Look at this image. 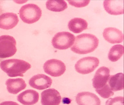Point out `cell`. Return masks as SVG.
<instances>
[{
	"instance_id": "6da1fadb",
	"label": "cell",
	"mask_w": 124,
	"mask_h": 105,
	"mask_svg": "<svg viewBox=\"0 0 124 105\" xmlns=\"http://www.w3.org/2000/svg\"><path fill=\"white\" fill-rule=\"evenodd\" d=\"M74 44L71 47L73 52L85 54L93 52L98 46L99 40L95 35L82 34L76 36Z\"/></svg>"
},
{
	"instance_id": "7a4b0ae2",
	"label": "cell",
	"mask_w": 124,
	"mask_h": 105,
	"mask_svg": "<svg viewBox=\"0 0 124 105\" xmlns=\"http://www.w3.org/2000/svg\"><path fill=\"white\" fill-rule=\"evenodd\" d=\"M0 67L10 77H23L24 74L31 68V66L25 61L12 59L2 61L0 63Z\"/></svg>"
},
{
	"instance_id": "3957f363",
	"label": "cell",
	"mask_w": 124,
	"mask_h": 105,
	"mask_svg": "<svg viewBox=\"0 0 124 105\" xmlns=\"http://www.w3.org/2000/svg\"><path fill=\"white\" fill-rule=\"evenodd\" d=\"M19 15L22 20L27 24H32L39 20L42 11L38 6L34 4H28L20 9Z\"/></svg>"
},
{
	"instance_id": "277c9868",
	"label": "cell",
	"mask_w": 124,
	"mask_h": 105,
	"mask_svg": "<svg viewBox=\"0 0 124 105\" xmlns=\"http://www.w3.org/2000/svg\"><path fill=\"white\" fill-rule=\"evenodd\" d=\"M16 42L13 36L9 35L0 36V58L10 57L17 52Z\"/></svg>"
},
{
	"instance_id": "5b68a950",
	"label": "cell",
	"mask_w": 124,
	"mask_h": 105,
	"mask_svg": "<svg viewBox=\"0 0 124 105\" xmlns=\"http://www.w3.org/2000/svg\"><path fill=\"white\" fill-rule=\"evenodd\" d=\"M75 36L69 32H59L52 39V45L59 50H66L72 46L74 44Z\"/></svg>"
},
{
	"instance_id": "8992f818",
	"label": "cell",
	"mask_w": 124,
	"mask_h": 105,
	"mask_svg": "<svg viewBox=\"0 0 124 105\" xmlns=\"http://www.w3.org/2000/svg\"><path fill=\"white\" fill-rule=\"evenodd\" d=\"M99 64L98 58L94 57H87L80 59L75 66L77 72L82 74H86L93 72Z\"/></svg>"
},
{
	"instance_id": "52a82bcc",
	"label": "cell",
	"mask_w": 124,
	"mask_h": 105,
	"mask_svg": "<svg viewBox=\"0 0 124 105\" xmlns=\"http://www.w3.org/2000/svg\"><path fill=\"white\" fill-rule=\"evenodd\" d=\"M43 69L47 74L51 76L58 77L64 73L66 66L61 61L53 59L46 62L43 65Z\"/></svg>"
},
{
	"instance_id": "ba28073f",
	"label": "cell",
	"mask_w": 124,
	"mask_h": 105,
	"mask_svg": "<svg viewBox=\"0 0 124 105\" xmlns=\"http://www.w3.org/2000/svg\"><path fill=\"white\" fill-rule=\"evenodd\" d=\"M61 101L60 93L54 88L46 90L41 93L42 105H59Z\"/></svg>"
},
{
	"instance_id": "9c48e42d",
	"label": "cell",
	"mask_w": 124,
	"mask_h": 105,
	"mask_svg": "<svg viewBox=\"0 0 124 105\" xmlns=\"http://www.w3.org/2000/svg\"><path fill=\"white\" fill-rule=\"evenodd\" d=\"M110 76V70L105 66L98 69L92 79L93 88L96 89H100L107 83Z\"/></svg>"
},
{
	"instance_id": "30bf717a",
	"label": "cell",
	"mask_w": 124,
	"mask_h": 105,
	"mask_svg": "<svg viewBox=\"0 0 124 105\" xmlns=\"http://www.w3.org/2000/svg\"><path fill=\"white\" fill-rule=\"evenodd\" d=\"M53 82L52 79L44 74H38L32 77L29 81L31 87L42 90L50 87Z\"/></svg>"
},
{
	"instance_id": "8fae6325",
	"label": "cell",
	"mask_w": 124,
	"mask_h": 105,
	"mask_svg": "<svg viewBox=\"0 0 124 105\" xmlns=\"http://www.w3.org/2000/svg\"><path fill=\"white\" fill-rule=\"evenodd\" d=\"M76 101L78 105H101L99 98L95 94L89 92L79 93L76 96Z\"/></svg>"
},
{
	"instance_id": "7c38bea8",
	"label": "cell",
	"mask_w": 124,
	"mask_h": 105,
	"mask_svg": "<svg viewBox=\"0 0 124 105\" xmlns=\"http://www.w3.org/2000/svg\"><path fill=\"white\" fill-rule=\"evenodd\" d=\"M19 22L17 14L6 12L0 15V28L5 30L11 29L17 25Z\"/></svg>"
},
{
	"instance_id": "4fadbf2b",
	"label": "cell",
	"mask_w": 124,
	"mask_h": 105,
	"mask_svg": "<svg viewBox=\"0 0 124 105\" xmlns=\"http://www.w3.org/2000/svg\"><path fill=\"white\" fill-rule=\"evenodd\" d=\"M103 35L104 39L111 44H119L123 41V33L116 28H106L104 30Z\"/></svg>"
},
{
	"instance_id": "5bb4252c",
	"label": "cell",
	"mask_w": 124,
	"mask_h": 105,
	"mask_svg": "<svg viewBox=\"0 0 124 105\" xmlns=\"http://www.w3.org/2000/svg\"><path fill=\"white\" fill-rule=\"evenodd\" d=\"M39 94L35 90L28 89L20 93L17 96V100L24 105H33L38 102Z\"/></svg>"
},
{
	"instance_id": "9a60e30c",
	"label": "cell",
	"mask_w": 124,
	"mask_h": 105,
	"mask_svg": "<svg viewBox=\"0 0 124 105\" xmlns=\"http://www.w3.org/2000/svg\"><path fill=\"white\" fill-rule=\"evenodd\" d=\"M103 7L106 11L109 14L117 15L123 14L124 9L123 0H105Z\"/></svg>"
},
{
	"instance_id": "2e32d148",
	"label": "cell",
	"mask_w": 124,
	"mask_h": 105,
	"mask_svg": "<svg viewBox=\"0 0 124 105\" xmlns=\"http://www.w3.org/2000/svg\"><path fill=\"white\" fill-rule=\"evenodd\" d=\"M6 85L10 93L16 94L26 88L27 85L23 79L17 78L9 79L6 81Z\"/></svg>"
},
{
	"instance_id": "e0dca14e",
	"label": "cell",
	"mask_w": 124,
	"mask_h": 105,
	"mask_svg": "<svg viewBox=\"0 0 124 105\" xmlns=\"http://www.w3.org/2000/svg\"><path fill=\"white\" fill-rule=\"evenodd\" d=\"M107 82L112 91L122 90L124 88V74L119 73L110 76Z\"/></svg>"
},
{
	"instance_id": "ac0fdd59",
	"label": "cell",
	"mask_w": 124,
	"mask_h": 105,
	"mask_svg": "<svg viewBox=\"0 0 124 105\" xmlns=\"http://www.w3.org/2000/svg\"><path fill=\"white\" fill-rule=\"evenodd\" d=\"M87 22L84 19L75 18L71 19L68 23L69 30L75 33H79L88 28Z\"/></svg>"
},
{
	"instance_id": "d6986e66",
	"label": "cell",
	"mask_w": 124,
	"mask_h": 105,
	"mask_svg": "<svg viewBox=\"0 0 124 105\" xmlns=\"http://www.w3.org/2000/svg\"><path fill=\"white\" fill-rule=\"evenodd\" d=\"M46 6L48 9L54 12L62 11L68 7L64 0H48L46 2Z\"/></svg>"
},
{
	"instance_id": "ffe728a7",
	"label": "cell",
	"mask_w": 124,
	"mask_h": 105,
	"mask_svg": "<svg viewBox=\"0 0 124 105\" xmlns=\"http://www.w3.org/2000/svg\"><path fill=\"white\" fill-rule=\"evenodd\" d=\"M124 52L123 45L116 44L112 47L109 52L108 58L112 62L118 61L122 56Z\"/></svg>"
},
{
	"instance_id": "44dd1931",
	"label": "cell",
	"mask_w": 124,
	"mask_h": 105,
	"mask_svg": "<svg viewBox=\"0 0 124 105\" xmlns=\"http://www.w3.org/2000/svg\"><path fill=\"white\" fill-rule=\"evenodd\" d=\"M96 92L102 97L107 98L114 95V93L109 88L108 84H106L100 89H96Z\"/></svg>"
},
{
	"instance_id": "7402d4cb",
	"label": "cell",
	"mask_w": 124,
	"mask_h": 105,
	"mask_svg": "<svg viewBox=\"0 0 124 105\" xmlns=\"http://www.w3.org/2000/svg\"><path fill=\"white\" fill-rule=\"evenodd\" d=\"M106 105H124V98L122 96L111 98L107 101Z\"/></svg>"
},
{
	"instance_id": "603a6c76",
	"label": "cell",
	"mask_w": 124,
	"mask_h": 105,
	"mask_svg": "<svg viewBox=\"0 0 124 105\" xmlns=\"http://www.w3.org/2000/svg\"><path fill=\"white\" fill-rule=\"evenodd\" d=\"M70 5L76 7H83L88 5L90 1H67Z\"/></svg>"
},
{
	"instance_id": "cb8c5ba5",
	"label": "cell",
	"mask_w": 124,
	"mask_h": 105,
	"mask_svg": "<svg viewBox=\"0 0 124 105\" xmlns=\"http://www.w3.org/2000/svg\"><path fill=\"white\" fill-rule=\"evenodd\" d=\"M0 105H19L16 102L12 101H5L0 103Z\"/></svg>"
}]
</instances>
